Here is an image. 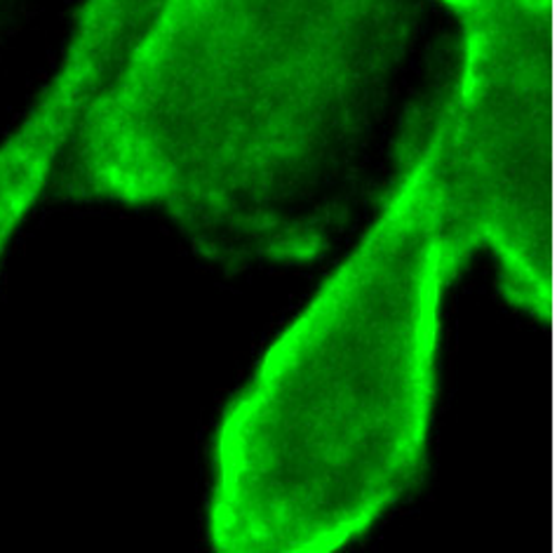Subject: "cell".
Listing matches in <instances>:
<instances>
[{"instance_id": "1", "label": "cell", "mask_w": 557, "mask_h": 553, "mask_svg": "<svg viewBox=\"0 0 557 553\" xmlns=\"http://www.w3.org/2000/svg\"><path fill=\"white\" fill-rule=\"evenodd\" d=\"M421 0H160L60 165L226 269L325 255L400 172ZM431 121V119H429Z\"/></svg>"}, {"instance_id": "2", "label": "cell", "mask_w": 557, "mask_h": 553, "mask_svg": "<svg viewBox=\"0 0 557 553\" xmlns=\"http://www.w3.org/2000/svg\"><path fill=\"white\" fill-rule=\"evenodd\" d=\"M111 81L95 46H69L24 123L0 144V261L28 210L50 186L87 113Z\"/></svg>"}, {"instance_id": "3", "label": "cell", "mask_w": 557, "mask_h": 553, "mask_svg": "<svg viewBox=\"0 0 557 553\" xmlns=\"http://www.w3.org/2000/svg\"><path fill=\"white\" fill-rule=\"evenodd\" d=\"M34 5L36 0H0V54L5 52L8 42L22 32Z\"/></svg>"}]
</instances>
